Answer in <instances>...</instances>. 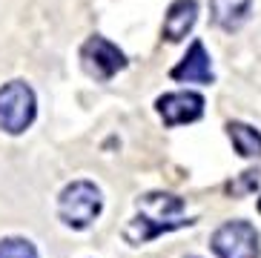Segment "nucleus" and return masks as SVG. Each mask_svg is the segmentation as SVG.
Masks as SVG:
<instances>
[{"label":"nucleus","mask_w":261,"mask_h":258,"mask_svg":"<svg viewBox=\"0 0 261 258\" xmlns=\"http://www.w3.org/2000/svg\"><path fill=\"white\" fill-rule=\"evenodd\" d=\"M155 107L161 112L167 126H178V123H192L204 115V98L198 92H169L155 100Z\"/></svg>","instance_id":"6"},{"label":"nucleus","mask_w":261,"mask_h":258,"mask_svg":"<svg viewBox=\"0 0 261 258\" xmlns=\"http://www.w3.org/2000/svg\"><path fill=\"white\" fill-rule=\"evenodd\" d=\"M213 9V20L221 26V29L232 32V29H241L247 20H250V0H213L210 3Z\"/></svg>","instance_id":"9"},{"label":"nucleus","mask_w":261,"mask_h":258,"mask_svg":"<svg viewBox=\"0 0 261 258\" xmlns=\"http://www.w3.org/2000/svg\"><path fill=\"white\" fill-rule=\"evenodd\" d=\"M100 207H103V198H100L98 187L92 181H75L61 192L58 215L66 227L86 229L100 215Z\"/></svg>","instance_id":"2"},{"label":"nucleus","mask_w":261,"mask_h":258,"mask_svg":"<svg viewBox=\"0 0 261 258\" xmlns=\"http://www.w3.org/2000/svg\"><path fill=\"white\" fill-rule=\"evenodd\" d=\"M35 92L23 81H12V84L0 86V129L9 135H20L32 126L35 121Z\"/></svg>","instance_id":"3"},{"label":"nucleus","mask_w":261,"mask_h":258,"mask_svg":"<svg viewBox=\"0 0 261 258\" xmlns=\"http://www.w3.org/2000/svg\"><path fill=\"white\" fill-rule=\"evenodd\" d=\"M227 135H230L232 146L241 158H261V132H255L253 126H247L241 121L227 123Z\"/></svg>","instance_id":"10"},{"label":"nucleus","mask_w":261,"mask_h":258,"mask_svg":"<svg viewBox=\"0 0 261 258\" xmlns=\"http://www.w3.org/2000/svg\"><path fill=\"white\" fill-rule=\"evenodd\" d=\"M198 20V3L195 0H175L164 17V38L167 40H184Z\"/></svg>","instance_id":"8"},{"label":"nucleus","mask_w":261,"mask_h":258,"mask_svg":"<svg viewBox=\"0 0 261 258\" xmlns=\"http://www.w3.org/2000/svg\"><path fill=\"white\" fill-rule=\"evenodd\" d=\"M192 224L190 218H184V201L169 192H146L144 198H138V215L126 224L123 238L129 244H146L149 238L169 233V229H181Z\"/></svg>","instance_id":"1"},{"label":"nucleus","mask_w":261,"mask_h":258,"mask_svg":"<svg viewBox=\"0 0 261 258\" xmlns=\"http://www.w3.org/2000/svg\"><path fill=\"white\" fill-rule=\"evenodd\" d=\"M215 258H258V233L247 221H227L213 236Z\"/></svg>","instance_id":"4"},{"label":"nucleus","mask_w":261,"mask_h":258,"mask_svg":"<svg viewBox=\"0 0 261 258\" xmlns=\"http://www.w3.org/2000/svg\"><path fill=\"white\" fill-rule=\"evenodd\" d=\"M258 187V172H241V178L232 184H227V192L232 195H241V192H253Z\"/></svg>","instance_id":"12"},{"label":"nucleus","mask_w":261,"mask_h":258,"mask_svg":"<svg viewBox=\"0 0 261 258\" xmlns=\"http://www.w3.org/2000/svg\"><path fill=\"white\" fill-rule=\"evenodd\" d=\"M81 61H84V69L86 75H92L95 81H109V78H115L123 66H126V58L123 52L118 49L115 43H109L107 38H89L81 49Z\"/></svg>","instance_id":"5"},{"label":"nucleus","mask_w":261,"mask_h":258,"mask_svg":"<svg viewBox=\"0 0 261 258\" xmlns=\"http://www.w3.org/2000/svg\"><path fill=\"white\" fill-rule=\"evenodd\" d=\"M258 213H261V198H258Z\"/></svg>","instance_id":"13"},{"label":"nucleus","mask_w":261,"mask_h":258,"mask_svg":"<svg viewBox=\"0 0 261 258\" xmlns=\"http://www.w3.org/2000/svg\"><path fill=\"white\" fill-rule=\"evenodd\" d=\"M187 258H195V255H187Z\"/></svg>","instance_id":"14"},{"label":"nucleus","mask_w":261,"mask_h":258,"mask_svg":"<svg viewBox=\"0 0 261 258\" xmlns=\"http://www.w3.org/2000/svg\"><path fill=\"white\" fill-rule=\"evenodd\" d=\"M172 81H187V84H213V63L201 40H192L190 52L184 55V61L169 72Z\"/></svg>","instance_id":"7"},{"label":"nucleus","mask_w":261,"mask_h":258,"mask_svg":"<svg viewBox=\"0 0 261 258\" xmlns=\"http://www.w3.org/2000/svg\"><path fill=\"white\" fill-rule=\"evenodd\" d=\"M0 258H40L35 244L26 238H3L0 241Z\"/></svg>","instance_id":"11"}]
</instances>
